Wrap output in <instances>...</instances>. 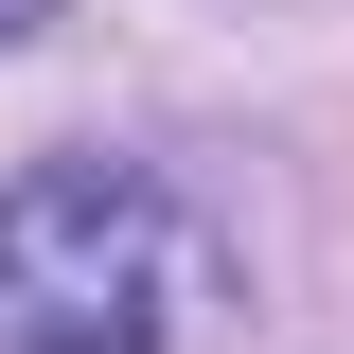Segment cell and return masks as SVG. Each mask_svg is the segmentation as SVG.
<instances>
[{"label":"cell","mask_w":354,"mask_h":354,"mask_svg":"<svg viewBox=\"0 0 354 354\" xmlns=\"http://www.w3.org/2000/svg\"><path fill=\"white\" fill-rule=\"evenodd\" d=\"M213 319V230L142 160L0 177V354H177Z\"/></svg>","instance_id":"obj_1"},{"label":"cell","mask_w":354,"mask_h":354,"mask_svg":"<svg viewBox=\"0 0 354 354\" xmlns=\"http://www.w3.org/2000/svg\"><path fill=\"white\" fill-rule=\"evenodd\" d=\"M36 18H53V0H0V53H18V36H36Z\"/></svg>","instance_id":"obj_2"}]
</instances>
